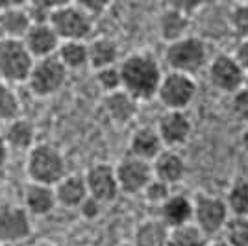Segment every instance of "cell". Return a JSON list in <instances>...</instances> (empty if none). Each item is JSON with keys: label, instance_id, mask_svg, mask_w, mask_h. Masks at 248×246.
Masks as SVG:
<instances>
[{"label": "cell", "instance_id": "6da1fadb", "mask_svg": "<svg viewBox=\"0 0 248 246\" xmlns=\"http://www.w3.org/2000/svg\"><path fill=\"white\" fill-rule=\"evenodd\" d=\"M121 89L130 94L135 102H146L155 98L159 82L163 78L161 65L148 52L128 54L123 62H119Z\"/></svg>", "mask_w": 248, "mask_h": 246}, {"label": "cell", "instance_id": "7a4b0ae2", "mask_svg": "<svg viewBox=\"0 0 248 246\" xmlns=\"http://www.w3.org/2000/svg\"><path fill=\"white\" fill-rule=\"evenodd\" d=\"M163 60L170 72H180L195 78V74L206 71L209 63V48L200 37L186 35L167 45Z\"/></svg>", "mask_w": 248, "mask_h": 246}, {"label": "cell", "instance_id": "3957f363", "mask_svg": "<svg viewBox=\"0 0 248 246\" xmlns=\"http://www.w3.org/2000/svg\"><path fill=\"white\" fill-rule=\"evenodd\" d=\"M26 174H28L30 184L54 187L67 174L65 157L52 144H35L26 157Z\"/></svg>", "mask_w": 248, "mask_h": 246}, {"label": "cell", "instance_id": "277c9868", "mask_svg": "<svg viewBox=\"0 0 248 246\" xmlns=\"http://www.w3.org/2000/svg\"><path fill=\"white\" fill-rule=\"evenodd\" d=\"M48 24L60 41H85L93 31V19L80 4H56Z\"/></svg>", "mask_w": 248, "mask_h": 246}, {"label": "cell", "instance_id": "5b68a950", "mask_svg": "<svg viewBox=\"0 0 248 246\" xmlns=\"http://www.w3.org/2000/svg\"><path fill=\"white\" fill-rule=\"evenodd\" d=\"M197 82L193 76L180 74V72H165L155 98L161 102L165 111H186L197 98Z\"/></svg>", "mask_w": 248, "mask_h": 246}, {"label": "cell", "instance_id": "8992f818", "mask_svg": "<svg viewBox=\"0 0 248 246\" xmlns=\"http://www.w3.org/2000/svg\"><path fill=\"white\" fill-rule=\"evenodd\" d=\"M228 218L230 211L224 198L209 193H198L193 196V224L207 239L222 233Z\"/></svg>", "mask_w": 248, "mask_h": 246}, {"label": "cell", "instance_id": "52a82bcc", "mask_svg": "<svg viewBox=\"0 0 248 246\" xmlns=\"http://www.w3.org/2000/svg\"><path fill=\"white\" fill-rule=\"evenodd\" d=\"M33 62L22 41L0 37V82L8 85L26 83Z\"/></svg>", "mask_w": 248, "mask_h": 246}, {"label": "cell", "instance_id": "ba28073f", "mask_svg": "<svg viewBox=\"0 0 248 246\" xmlns=\"http://www.w3.org/2000/svg\"><path fill=\"white\" fill-rule=\"evenodd\" d=\"M67 76H69L67 69L60 63L56 56H52V58L33 62L26 83L35 96L46 98V96H52V94L62 91L63 85L67 83Z\"/></svg>", "mask_w": 248, "mask_h": 246}, {"label": "cell", "instance_id": "9c48e42d", "mask_svg": "<svg viewBox=\"0 0 248 246\" xmlns=\"http://www.w3.org/2000/svg\"><path fill=\"white\" fill-rule=\"evenodd\" d=\"M206 76L213 89L224 94H233L239 89H243L245 71L239 67V63L233 60L232 54H217L209 58Z\"/></svg>", "mask_w": 248, "mask_h": 246}, {"label": "cell", "instance_id": "30bf717a", "mask_svg": "<svg viewBox=\"0 0 248 246\" xmlns=\"http://www.w3.org/2000/svg\"><path fill=\"white\" fill-rule=\"evenodd\" d=\"M119 191L124 195H141L145 187L154 178L152 163L137 159L134 155H126L113 167Z\"/></svg>", "mask_w": 248, "mask_h": 246}, {"label": "cell", "instance_id": "8fae6325", "mask_svg": "<svg viewBox=\"0 0 248 246\" xmlns=\"http://www.w3.org/2000/svg\"><path fill=\"white\" fill-rule=\"evenodd\" d=\"M85 185H87V195L100 204H111L121 195L115 169L108 163L93 165L85 174Z\"/></svg>", "mask_w": 248, "mask_h": 246}, {"label": "cell", "instance_id": "7c38bea8", "mask_svg": "<svg viewBox=\"0 0 248 246\" xmlns=\"http://www.w3.org/2000/svg\"><path fill=\"white\" fill-rule=\"evenodd\" d=\"M154 128L163 146L169 150L184 146L193 134V123L186 111H165Z\"/></svg>", "mask_w": 248, "mask_h": 246}, {"label": "cell", "instance_id": "4fadbf2b", "mask_svg": "<svg viewBox=\"0 0 248 246\" xmlns=\"http://www.w3.org/2000/svg\"><path fill=\"white\" fill-rule=\"evenodd\" d=\"M31 233V216L21 205L0 204V245L24 243Z\"/></svg>", "mask_w": 248, "mask_h": 246}, {"label": "cell", "instance_id": "5bb4252c", "mask_svg": "<svg viewBox=\"0 0 248 246\" xmlns=\"http://www.w3.org/2000/svg\"><path fill=\"white\" fill-rule=\"evenodd\" d=\"M22 43L33 60H45L56 56L62 41L50 24H31L26 35L22 37Z\"/></svg>", "mask_w": 248, "mask_h": 246}, {"label": "cell", "instance_id": "9a60e30c", "mask_svg": "<svg viewBox=\"0 0 248 246\" xmlns=\"http://www.w3.org/2000/svg\"><path fill=\"white\" fill-rule=\"evenodd\" d=\"M159 220L169 230L193 224V196H187L184 193H170V196L159 205Z\"/></svg>", "mask_w": 248, "mask_h": 246}, {"label": "cell", "instance_id": "2e32d148", "mask_svg": "<svg viewBox=\"0 0 248 246\" xmlns=\"http://www.w3.org/2000/svg\"><path fill=\"white\" fill-rule=\"evenodd\" d=\"M152 174H154L155 180L163 182L169 187L180 184L187 174V165L184 155L180 154L178 150L165 148L152 161Z\"/></svg>", "mask_w": 248, "mask_h": 246}, {"label": "cell", "instance_id": "e0dca14e", "mask_svg": "<svg viewBox=\"0 0 248 246\" xmlns=\"http://www.w3.org/2000/svg\"><path fill=\"white\" fill-rule=\"evenodd\" d=\"M31 26L30 17L22 4H0V33L2 39H19L26 35Z\"/></svg>", "mask_w": 248, "mask_h": 246}, {"label": "cell", "instance_id": "ac0fdd59", "mask_svg": "<svg viewBox=\"0 0 248 246\" xmlns=\"http://www.w3.org/2000/svg\"><path fill=\"white\" fill-rule=\"evenodd\" d=\"M128 148H130L128 155H134L137 159H143L148 163H152L155 157L165 150L154 126H139L130 137Z\"/></svg>", "mask_w": 248, "mask_h": 246}, {"label": "cell", "instance_id": "d6986e66", "mask_svg": "<svg viewBox=\"0 0 248 246\" xmlns=\"http://www.w3.org/2000/svg\"><path fill=\"white\" fill-rule=\"evenodd\" d=\"M56 202L63 207H80L87 198V185L83 174H65L54 185Z\"/></svg>", "mask_w": 248, "mask_h": 246}, {"label": "cell", "instance_id": "ffe728a7", "mask_svg": "<svg viewBox=\"0 0 248 246\" xmlns=\"http://www.w3.org/2000/svg\"><path fill=\"white\" fill-rule=\"evenodd\" d=\"M58 205L56 195H54V187L39 184H28L24 189V209L30 216H45L54 211V207Z\"/></svg>", "mask_w": 248, "mask_h": 246}, {"label": "cell", "instance_id": "44dd1931", "mask_svg": "<svg viewBox=\"0 0 248 246\" xmlns=\"http://www.w3.org/2000/svg\"><path fill=\"white\" fill-rule=\"evenodd\" d=\"M0 135L10 150H17V152L28 150L30 152L35 146V126L30 121L21 119V117L6 124L4 134Z\"/></svg>", "mask_w": 248, "mask_h": 246}, {"label": "cell", "instance_id": "7402d4cb", "mask_svg": "<svg viewBox=\"0 0 248 246\" xmlns=\"http://www.w3.org/2000/svg\"><path fill=\"white\" fill-rule=\"evenodd\" d=\"M87 56H89V67L94 72L119 65V45L109 37H96L87 43Z\"/></svg>", "mask_w": 248, "mask_h": 246}, {"label": "cell", "instance_id": "603a6c76", "mask_svg": "<svg viewBox=\"0 0 248 246\" xmlns=\"http://www.w3.org/2000/svg\"><path fill=\"white\" fill-rule=\"evenodd\" d=\"M187 28H189V15L178 6L167 8L159 17V33L167 45L189 35Z\"/></svg>", "mask_w": 248, "mask_h": 246}, {"label": "cell", "instance_id": "cb8c5ba5", "mask_svg": "<svg viewBox=\"0 0 248 246\" xmlns=\"http://www.w3.org/2000/svg\"><path fill=\"white\" fill-rule=\"evenodd\" d=\"M104 108L109 115V119L117 124H128L139 109V102H135L130 94L121 89V91H115L106 94V100H104Z\"/></svg>", "mask_w": 248, "mask_h": 246}, {"label": "cell", "instance_id": "d4e9b609", "mask_svg": "<svg viewBox=\"0 0 248 246\" xmlns=\"http://www.w3.org/2000/svg\"><path fill=\"white\" fill-rule=\"evenodd\" d=\"M56 58L69 71H80L89 65L87 43L85 41H62L56 52Z\"/></svg>", "mask_w": 248, "mask_h": 246}, {"label": "cell", "instance_id": "484cf974", "mask_svg": "<svg viewBox=\"0 0 248 246\" xmlns=\"http://www.w3.org/2000/svg\"><path fill=\"white\" fill-rule=\"evenodd\" d=\"M169 228L159 218L145 220L135 231V246H165Z\"/></svg>", "mask_w": 248, "mask_h": 246}, {"label": "cell", "instance_id": "4316f807", "mask_svg": "<svg viewBox=\"0 0 248 246\" xmlns=\"http://www.w3.org/2000/svg\"><path fill=\"white\" fill-rule=\"evenodd\" d=\"M209 239H207L195 224H186L169 230L165 246H207Z\"/></svg>", "mask_w": 248, "mask_h": 246}, {"label": "cell", "instance_id": "83f0119b", "mask_svg": "<svg viewBox=\"0 0 248 246\" xmlns=\"http://www.w3.org/2000/svg\"><path fill=\"white\" fill-rule=\"evenodd\" d=\"M224 202L232 216H248V180H237L230 185Z\"/></svg>", "mask_w": 248, "mask_h": 246}, {"label": "cell", "instance_id": "f1b7e54d", "mask_svg": "<svg viewBox=\"0 0 248 246\" xmlns=\"http://www.w3.org/2000/svg\"><path fill=\"white\" fill-rule=\"evenodd\" d=\"M220 241H224L228 246H248V216L230 215Z\"/></svg>", "mask_w": 248, "mask_h": 246}, {"label": "cell", "instance_id": "f546056e", "mask_svg": "<svg viewBox=\"0 0 248 246\" xmlns=\"http://www.w3.org/2000/svg\"><path fill=\"white\" fill-rule=\"evenodd\" d=\"M21 115V100L15 89L0 82V123H11Z\"/></svg>", "mask_w": 248, "mask_h": 246}, {"label": "cell", "instance_id": "4dcf8cb0", "mask_svg": "<svg viewBox=\"0 0 248 246\" xmlns=\"http://www.w3.org/2000/svg\"><path fill=\"white\" fill-rule=\"evenodd\" d=\"M230 28L239 37V41H248V2H237L228 13Z\"/></svg>", "mask_w": 248, "mask_h": 246}, {"label": "cell", "instance_id": "1f68e13d", "mask_svg": "<svg viewBox=\"0 0 248 246\" xmlns=\"http://www.w3.org/2000/svg\"><path fill=\"white\" fill-rule=\"evenodd\" d=\"M96 83L100 85V89H104L106 94L115 91H121V74H119V65L115 67H108L102 71H96Z\"/></svg>", "mask_w": 248, "mask_h": 246}, {"label": "cell", "instance_id": "d6a6232c", "mask_svg": "<svg viewBox=\"0 0 248 246\" xmlns=\"http://www.w3.org/2000/svg\"><path fill=\"white\" fill-rule=\"evenodd\" d=\"M141 195L145 196V200L148 202V204L161 205L167 198L170 196V187L165 185L163 182H159V180L152 178V180H150V184L146 185L145 191H143Z\"/></svg>", "mask_w": 248, "mask_h": 246}, {"label": "cell", "instance_id": "836d02e7", "mask_svg": "<svg viewBox=\"0 0 248 246\" xmlns=\"http://www.w3.org/2000/svg\"><path fill=\"white\" fill-rule=\"evenodd\" d=\"M54 8L56 4H48V2H30L24 6L31 24H48Z\"/></svg>", "mask_w": 248, "mask_h": 246}, {"label": "cell", "instance_id": "e575fe53", "mask_svg": "<svg viewBox=\"0 0 248 246\" xmlns=\"http://www.w3.org/2000/svg\"><path fill=\"white\" fill-rule=\"evenodd\" d=\"M230 111L233 115V119H237L239 123H245L248 126V91L247 89H239L237 92L230 94Z\"/></svg>", "mask_w": 248, "mask_h": 246}, {"label": "cell", "instance_id": "d590c367", "mask_svg": "<svg viewBox=\"0 0 248 246\" xmlns=\"http://www.w3.org/2000/svg\"><path fill=\"white\" fill-rule=\"evenodd\" d=\"M78 209H80V213H82L83 218H87V220H94L96 216L102 213V204H100V202H96V200H93L91 196H87Z\"/></svg>", "mask_w": 248, "mask_h": 246}, {"label": "cell", "instance_id": "8d00e7d4", "mask_svg": "<svg viewBox=\"0 0 248 246\" xmlns=\"http://www.w3.org/2000/svg\"><path fill=\"white\" fill-rule=\"evenodd\" d=\"M232 56L239 63V67L245 72H248V41H239L237 48Z\"/></svg>", "mask_w": 248, "mask_h": 246}, {"label": "cell", "instance_id": "74e56055", "mask_svg": "<svg viewBox=\"0 0 248 246\" xmlns=\"http://www.w3.org/2000/svg\"><path fill=\"white\" fill-rule=\"evenodd\" d=\"M8 157H10V148L6 146L4 139H2V135H0V170L6 167V163H8Z\"/></svg>", "mask_w": 248, "mask_h": 246}, {"label": "cell", "instance_id": "f35d334b", "mask_svg": "<svg viewBox=\"0 0 248 246\" xmlns=\"http://www.w3.org/2000/svg\"><path fill=\"white\" fill-rule=\"evenodd\" d=\"M241 146H243V150L248 152V126L245 128V132L241 135Z\"/></svg>", "mask_w": 248, "mask_h": 246}, {"label": "cell", "instance_id": "ab89813d", "mask_svg": "<svg viewBox=\"0 0 248 246\" xmlns=\"http://www.w3.org/2000/svg\"><path fill=\"white\" fill-rule=\"evenodd\" d=\"M207 246H228L224 241H215V243H209Z\"/></svg>", "mask_w": 248, "mask_h": 246}, {"label": "cell", "instance_id": "60d3db41", "mask_svg": "<svg viewBox=\"0 0 248 246\" xmlns=\"http://www.w3.org/2000/svg\"><path fill=\"white\" fill-rule=\"evenodd\" d=\"M243 89L248 91V72H245V80H243Z\"/></svg>", "mask_w": 248, "mask_h": 246}, {"label": "cell", "instance_id": "b9f144b4", "mask_svg": "<svg viewBox=\"0 0 248 246\" xmlns=\"http://www.w3.org/2000/svg\"><path fill=\"white\" fill-rule=\"evenodd\" d=\"M0 246H26L24 243H6V245H0Z\"/></svg>", "mask_w": 248, "mask_h": 246}, {"label": "cell", "instance_id": "7bdbcfd3", "mask_svg": "<svg viewBox=\"0 0 248 246\" xmlns=\"http://www.w3.org/2000/svg\"><path fill=\"white\" fill-rule=\"evenodd\" d=\"M31 246H54V245H50V243H35V245Z\"/></svg>", "mask_w": 248, "mask_h": 246}]
</instances>
